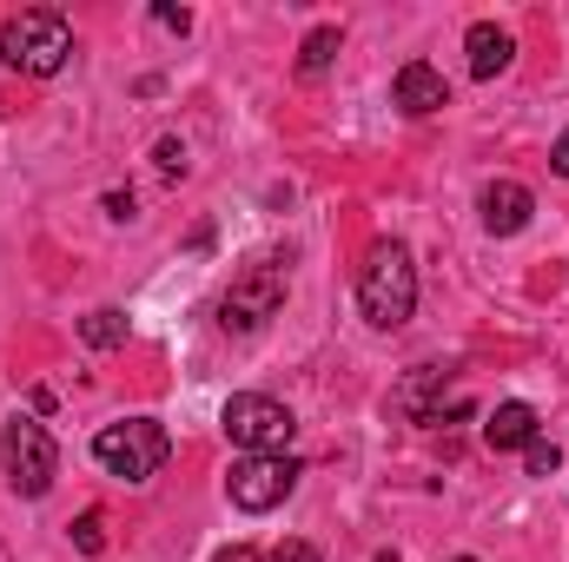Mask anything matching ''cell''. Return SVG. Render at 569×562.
<instances>
[{
	"mask_svg": "<svg viewBox=\"0 0 569 562\" xmlns=\"http://www.w3.org/2000/svg\"><path fill=\"white\" fill-rule=\"evenodd\" d=\"M291 483H298V456H239L232 463V476H226V496L246 510V516H266V510H279L284 496H291Z\"/></svg>",
	"mask_w": 569,
	"mask_h": 562,
	"instance_id": "cell-6",
	"label": "cell"
},
{
	"mask_svg": "<svg viewBox=\"0 0 569 562\" xmlns=\"http://www.w3.org/2000/svg\"><path fill=\"white\" fill-rule=\"evenodd\" d=\"M107 219H133V199L127 192H107Z\"/></svg>",
	"mask_w": 569,
	"mask_h": 562,
	"instance_id": "cell-20",
	"label": "cell"
},
{
	"mask_svg": "<svg viewBox=\"0 0 569 562\" xmlns=\"http://www.w3.org/2000/svg\"><path fill=\"white\" fill-rule=\"evenodd\" d=\"M73 543H80V556H100V550H107V516L87 510V516L73 523Z\"/></svg>",
	"mask_w": 569,
	"mask_h": 562,
	"instance_id": "cell-15",
	"label": "cell"
},
{
	"mask_svg": "<svg viewBox=\"0 0 569 562\" xmlns=\"http://www.w3.org/2000/svg\"><path fill=\"white\" fill-rule=\"evenodd\" d=\"M272 562H318V550H311V543H279Z\"/></svg>",
	"mask_w": 569,
	"mask_h": 562,
	"instance_id": "cell-18",
	"label": "cell"
},
{
	"mask_svg": "<svg viewBox=\"0 0 569 562\" xmlns=\"http://www.w3.org/2000/svg\"><path fill=\"white\" fill-rule=\"evenodd\" d=\"M166 430L152 418H127V423H107L100 436H93V456H100V470L107 476H120V483H152L159 476V463H166Z\"/></svg>",
	"mask_w": 569,
	"mask_h": 562,
	"instance_id": "cell-3",
	"label": "cell"
},
{
	"mask_svg": "<svg viewBox=\"0 0 569 562\" xmlns=\"http://www.w3.org/2000/svg\"><path fill=\"white\" fill-rule=\"evenodd\" d=\"M450 562H477V556H450Z\"/></svg>",
	"mask_w": 569,
	"mask_h": 562,
	"instance_id": "cell-23",
	"label": "cell"
},
{
	"mask_svg": "<svg viewBox=\"0 0 569 562\" xmlns=\"http://www.w3.org/2000/svg\"><path fill=\"white\" fill-rule=\"evenodd\" d=\"M152 20H159L166 33H186V27H192V13H186V7H152Z\"/></svg>",
	"mask_w": 569,
	"mask_h": 562,
	"instance_id": "cell-16",
	"label": "cell"
},
{
	"mask_svg": "<svg viewBox=\"0 0 569 562\" xmlns=\"http://www.w3.org/2000/svg\"><path fill=\"white\" fill-rule=\"evenodd\" d=\"M226 436L246 450V456H272L291 443V411H284L279 398H259V391H239L232 404H226Z\"/></svg>",
	"mask_w": 569,
	"mask_h": 562,
	"instance_id": "cell-7",
	"label": "cell"
},
{
	"mask_svg": "<svg viewBox=\"0 0 569 562\" xmlns=\"http://www.w3.org/2000/svg\"><path fill=\"white\" fill-rule=\"evenodd\" d=\"M550 165H557V172H563V179H569V133H563V140H557V152H550Z\"/></svg>",
	"mask_w": 569,
	"mask_h": 562,
	"instance_id": "cell-21",
	"label": "cell"
},
{
	"mask_svg": "<svg viewBox=\"0 0 569 562\" xmlns=\"http://www.w3.org/2000/svg\"><path fill=\"white\" fill-rule=\"evenodd\" d=\"M463 53H470V73L477 80H497L510 60H517V40L503 33V27H490V20H477L470 33H463Z\"/></svg>",
	"mask_w": 569,
	"mask_h": 562,
	"instance_id": "cell-10",
	"label": "cell"
},
{
	"mask_svg": "<svg viewBox=\"0 0 569 562\" xmlns=\"http://www.w3.org/2000/svg\"><path fill=\"white\" fill-rule=\"evenodd\" d=\"M523 470H530V476H557V470H563V450H557L550 436H530V443H523Z\"/></svg>",
	"mask_w": 569,
	"mask_h": 562,
	"instance_id": "cell-14",
	"label": "cell"
},
{
	"mask_svg": "<svg viewBox=\"0 0 569 562\" xmlns=\"http://www.w3.org/2000/svg\"><path fill=\"white\" fill-rule=\"evenodd\" d=\"M67 53H73V27L53 7H27L0 27V60L27 80H53L67 67Z\"/></svg>",
	"mask_w": 569,
	"mask_h": 562,
	"instance_id": "cell-2",
	"label": "cell"
},
{
	"mask_svg": "<svg viewBox=\"0 0 569 562\" xmlns=\"http://www.w3.org/2000/svg\"><path fill=\"white\" fill-rule=\"evenodd\" d=\"M358 304H365V318H371L378 331L411 324V311H418V265H411V245H398V239H378V245H371V259H365V272H358Z\"/></svg>",
	"mask_w": 569,
	"mask_h": 562,
	"instance_id": "cell-1",
	"label": "cell"
},
{
	"mask_svg": "<svg viewBox=\"0 0 569 562\" xmlns=\"http://www.w3.org/2000/svg\"><path fill=\"white\" fill-rule=\"evenodd\" d=\"M0 463H7V483H13L20 496H47L53 476H60V450H53L47 423L20 418V411L7 418V430H0Z\"/></svg>",
	"mask_w": 569,
	"mask_h": 562,
	"instance_id": "cell-4",
	"label": "cell"
},
{
	"mask_svg": "<svg viewBox=\"0 0 569 562\" xmlns=\"http://www.w3.org/2000/svg\"><path fill=\"white\" fill-rule=\"evenodd\" d=\"M159 172H186V145L179 140H159Z\"/></svg>",
	"mask_w": 569,
	"mask_h": 562,
	"instance_id": "cell-17",
	"label": "cell"
},
{
	"mask_svg": "<svg viewBox=\"0 0 569 562\" xmlns=\"http://www.w3.org/2000/svg\"><path fill=\"white\" fill-rule=\"evenodd\" d=\"M279 304H284V259H252V265L232 279V291L219 298V324L246 338V331H259Z\"/></svg>",
	"mask_w": 569,
	"mask_h": 562,
	"instance_id": "cell-5",
	"label": "cell"
},
{
	"mask_svg": "<svg viewBox=\"0 0 569 562\" xmlns=\"http://www.w3.org/2000/svg\"><path fill=\"white\" fill-rule=\"evenodd\" d=\"M477 205H483V225H490L497 239H517V232L530 225V212H537V199H530V185H517V179H490Z\"/></svg>",
	"mask_w": 569,
	"mask_h": 562,
	"instance_id": "cell-8",
	"label": "cell"
},
{
	"mask_svg": "<svg viewBox=\"0 0 569 562\" xmlns=\"http://www.w3.org/2000/svg\"><path fill=\"white\" fill-rule=\"evenodd\" d=\"M537 436V411L523 404V398H510V404H497L490 418H483V443L490 450H523Z\"/></svg>",
	"mask_w": 569,
	"mask_h": 562,
	"instance_id": "cell-11",
	"label": "cell"
},
{
	"mask_svg": "<svg viewBox=\"0 0 569 562\" xmlns=\"http://www.w3.org/2000/svg\"><path fill=\"white\" fill-rule=\"evenodd\" d=\"M212 562H266V556H259L252 543H232V550H219V556H212Z\"/></svg>",
	"mask_w": 569,
	"mask_h": 562,
	"instance_id": "cell-19",
	"label": "cell"
},
{
	"mask_svg": "<svg viewBox=\"0 0 569 562\" xmlns=\"http://www.w3.org/2000/svg\"><path fill=\"white\" fill-rule=\"evenodd\" d=\"M338 40H345L338 27H311V33H305V47H298V73H305V80H318V73L338 60Z\"/></svg>",
	"mask_w": 569,
	"mask_h": 562,
	"instance_id": "cell-12",
	"label": "cell"
},
{
	"mask_svg": "<svg viewBox=\"0 0 569 562\" xmlns=\"http://www.w3.org/2000/svg\"><path fill=\"white\" fill-rule=\"evenodd\" d=\"M391 93H398V107H405L411 120H425V113H443V107H450V80H443L430 60H405Z\"/></svg>",
	"mask_w": 569,
	"mask_h": 562,
	"instance_id": "cell-9",
	"label": "cell"
},
{
	"mask_svg": "<svg viewBox=\"0 0 569 562\" xmlns=\"http://www.w3.org/2000/svg\"><path fill=\"white\" fill-rule=\"evenodd\" d=\"M378 562H398V550H385V556H378Z\"/></svg>",
	"mask_w": 569,
	"mask_h": 562,
	"instance_id": "cell-22",
	"label": "cell"
},
{
	"mask_svg": "<svg viewBox=\"0 0 569 562\" xmlns=\"http://www.w3.org/2000/svg\"><path fill=\"white\" fill-rule=\"evenodd\" d=\"M80 338H87L93 351H113V344H127V318H120L113 304H100V311L80 318Z\"/></svg>",
	"mask_w": 569,
	"mask_h": 562,
	"instance_id": "cell-13",
	"label": "cell"
}]
</instances>
